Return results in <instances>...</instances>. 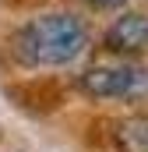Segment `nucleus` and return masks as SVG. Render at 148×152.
<instances>
[{
  "label": "nucleus",
  "mask_w": 148,
  "mask_h": 152,
  "mask_svg": "<svg viewBox=\"0 0 148 152\" xmlns=\"http://www.w3.org/2000/svg\"><path fill=\"white\" fill-rule=\"evenodd\" d=\"M85 42H88V28L71 11L39 14L32 21L18 25L7 39L11 57L21 67H64L81 57Z\"/></svg>",
  "instance_id": "f257e3e1"
},
{
  "label": "nucleus",
  "mask_w": 148,
  "mask_h": 152,
  "mask_svg": "<svg viewBox=\"0 0 148 152\" xmlns=\"http://www.w3.org/2000/svg\"><path fill=\"white\" fill-rule=\"evenodd\" d=\"M78 88L92 99L145 103L148 99V71L131 67V64H95L78 78Z\"/></svg>",
  "instance_id": "f03ea898"
},
{
  "label": "nucleus",
  "mask_w": 148,
  "mask_h": 152,
  "mask_svg": "<svg viewBox=\"0 0 148 152\" xmlns=\"http://www.w3.org/2000/svg\"><path fill=\"white\" fill-rule=\"evenodd\" d=\"M102 46L110 53H120V57H138L148 50V14L141 11H127L113 21L102 36Z\"/></svg>",
  "instance_id": "7ed1b4c3"
},
{
  "label": "nucleus",
  "mask_w": 148,
  "mask_h": 152,
  "mask_svg": "<svg viewBox=\"0 0 148 152\" xmlns=\"http://www.w3.org/2000/svg\"><path fill=\"white\" fill-rule=\"evenodd\" d=\"M120 145L127 152H148V120H127L120 127Z\"/></svg>",
  "instance_id": "20e7f679"
},
{
  "label": "nucleus",
  "mask_w": 148,
  "mask_h": 152,
  "mask_svg": "<svg viewBox=\"0 0 148 152\" xmlns=\"http://www.w3.org/2000/svg\"><path fill=\"white\" fill-rule=\"evenodd\" d=\"M95 7H120V4H127V0H92Z\"/></svg>",
  "instance_id": "39448f33"
}]
</instances>
